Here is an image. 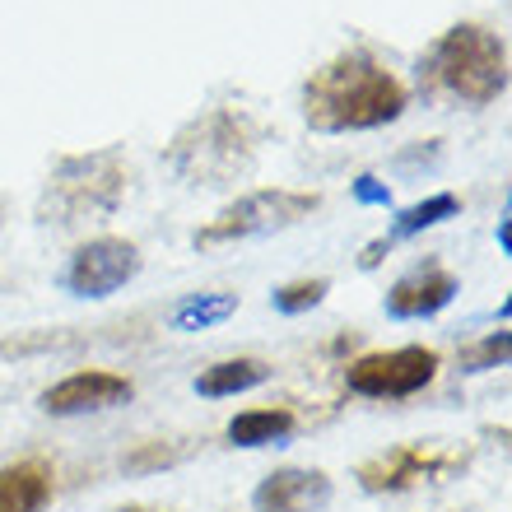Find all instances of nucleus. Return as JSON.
<instances>
[{
  "mask_svg": "<svg viewBox=\"0 0 512 512\" xmlns=\"http://www.w3.org/2000/svg\"><path fill=\"white\" fill-rule=\"evenodd\" d=\"M256 154V122L247 112L215 108L182 126L168 149L173 173L191 187H229Z\"/></svg>",
  "mask_w": 512,
  "mask_h": 512,
  "instance_id": "f03ea898",
  "label": "nucleus"
},
{
  "mask_svg": "<svg viewBox=\"0 0 512 512\" xmlns=\"http://www.w3.org/2000/svg\"><path fill=\"white\" fill-rule=\"evenodd\" d=\"M284 433H294V415L289 410H247L229 424V438L238 447H266Z\"/></svg>",
  "mask_w": 512,
  "mask_h": 512,
  "instance_id": "2eb2a0df",
  "label": "nucleus"
},
{
  "mask_svg": "<svg viewBox=\"0 0 512 512\" xmlns=\"http://www.w3.org/2000/svg\"><path fill=\"white\" fill-rule=\"evenodd\" d=\"M452 294H457L452 270L424 266V270H415V275L396 280V289L387 294V308H391V317H433L438 308L452 303Z\"/></svg>",
  "mask_w": 512,
  "mask_h": 512,
  "instance_id": "9b49d317",
  "label": "nucleus"
},
{
  "mask_svg": "<svg viewBox=\"0 0 512 512\" xmlns=\"http://www.w3.org/2000/svg\"><path fill=\"white\" fill-rule=\"evenodd\" d=\"M438 373V354L424 350V345H405V350H382V354H364L354 359L345 382L359 396H373V401H396V396H415L424 391Z\"/></svg>",
  "mask_w": 512,
  "mask_h": 512,
  "instance_id": "423d86ee",
  "label": "nucleus"
},
{
  "mask_svg": "<svg viewBox=\"0 0 512 512\" xmlns=\"http://www.w3.org/2000/svg\"><path fill=\"white\" fill-rule=\"evenodd\" d=\"M424 70H429V80L438 84V89H447L452 98L485 108V103H494V98L508 89V47H503V38L489 33V28L457 24L433 42Z\"/></svg>",
  "mask_w": 512,
  "mask_h": 512,
  "instance_id": "7ed1b4c3",
  "label": "nucleus"
},
{
  "mask_svg": "<svg viewBox=\"0 0 512 512\" xmlns=\"http://www.w3.org/2000/svg\"><path fill=\"white\" fill-rule=\"evenodd\" d=\"M326 289H331L326 280L284 284V289H275V308H280V312H308V308H317V303L326 298Z\"/></svg>",
  "mask_w": 512,
  "mask_h": 512,
  "instance_id": "f3484780",
  "label": "nucleus"
},
{
  "mask_svg": "<svg viewBox=\"0 0 512 512\" xmlns=\"http://www.w3.org/2000/svg\"><path fill=\"white\" fill-rule=\"evenodd\" d=\"M256 512H322L331 503V480L326 471H308V466H284L270 471L252 494Z\"/></svg>",
  "mask_w": 512,
  "mask_h": 512,
  "instance_id": "1a4fd4ad",
  "label": "nucleus"
},
{
  "mask_svg": "<svg viewBox=\"0 0 512 512\" xmlns=\"http://www.w3.org/2000/svg\"><path fill=\"white\" fill-rule=\"evenodd\" d=\"M410 103L405 84L368 52H345L326 61L303 89V117L312 131H373L396 122Z\"/></svg>",
  "mask_w": 512,
  "mask_h": 512,
  "instance_id": "f257e3e1",
  "label": "nucleus"
},
{
  "mask_svg": "<svg viewBox=\"0 0 512 512\" xmlns=\"http://www.w3.org/2000/svg\"><path fill=\"white\" fill-rule=\"evenodd\" d=\"M131 382L117 378V373H103V368H89V373H70L66 382L47 387L42 396V410L47 415H84V410H112V405L131 401Z\"/></svg>",
  "mask_w": 512,
  "mask_h": 512,
  "instance_id": "9d476101",
  "label": "nucleus"
},
{
  "mask_svg": "<svg viewBox=\"0 0 512 512\" xmlns=\"http://www.w3.org/2000/svg\"><path fill=\"white\" fill-rule=\"evenodd\" d=\"M135 270H140L135 243H126V238H94V243H84L80 252L70 256L66 284L80 298H108L126 280H135Z\"/></svg>",
  "mask_w": 512,
  "mask_h": 512,
  "instance_id": "6e6552de",
  "label": "nucleus"
},
{
  "mask_svg": "<svg viewBox=\"0 0 512 512\" xmlns=\"http://www.w3.org/2000/svg\"><path fill=\"white\" fill-rule=\"evenodd\" d=\"M503 359H508V336H489L485 345H480V350H471L466 354V368H489V364H503Z\"/></svg>",
  "mask_w": 512,
  "mask_h": 512,
  "instance_id": "a211bd4d",
  "label": "nucleus"
},
{
  "mask_svg": "<svg viewBox=\"0 0 512 512\" xmlns=\"http://www.w3.org/2000/svg\"><path fill=\"white\" fill-rule=\"evenodd\" d=\"M266 378H270V368L261 359H224V364L205 368L201 378H196V391L201 396H233V391H247Z\"/></svg>",
  "mask_w": 512,
  "mask_h": 512,
  "instance_id": "4468645a",
  "label": "nucleus"
},
{
  "mask_svg": "<svg viewBox=\"0 0 512 512\" xmlns=\"http://www.w3.org/2000/svg\"><path fill=\"white\" fill-rule=\"evenodd\" d=\"M126 191V163L117 154H84V159H66L47 182V201H42V219L47 224H80L89 215H103L122 201Z\"/></svg>",
  "mask_w": 512,
  "mask_h": 512,
  "instance_id": "20e7f679",
  "label": "nucleus"
},
{
  "mask_svg": "<svg viewBox=\"0 0 512 512\" xmlns=\"http://www.w3.org/2000/svg\"><path fill=\"white\" fill-rule=\"evenodd\" d=\"M233 308H238V298H229V294H219V298H187V303L177 308L173 326H177V331H191V326L224 322V317H229Z\"/></svg>",
  "mask_w": 512,
  "mask_h": 512,
  "instance_id": "dca6fc26",
  "label": "nucleus"
},
{
  "mask_svg": "<svg viewBox=\"0 0 512 512\" xmlns=\"http://www.w3.org/2000/svg\"><path fill=\"white\" fill-rule=\"evenodd\" d=\"M457 210H461L457 196H447V191H443V196H429L424 205H410V210L401 215V224H396V229H391L382 243H373V247L364 252V266H378L387 247H396L401 238H410V233H419V229H433V224H443V219H452Z\"/></svg>",
  "mask_w": 512,
  "mask_h": 512,
  "instance_id": "ddd939ff",
  "label": "nucleus"
},
{
  "mask_svg": "<svg viewBox=\"0 0 512 512\" xmlns=\"http://www.w3.org/2000/svg\"><path fill=\"white\" fill-rule=\"evenodd\" d=\"M47 499H52V466L47 461L0 466V512H42Z\"/></svg>",
  "mask_w": 512,
  "mask_h": 512,
  "instance_id": "f8f14e48",
  "label": "nucleus"
},
{
  "mask_svg": "<svg viewBox=\"0 0 512 512\" xmlns=\"http://www.w3.org/2000/svg\"><path fill=\"white\" fill-rule=\"evenodd\" d=\"M322 205L317 191H252L243 201H233L229 210H219L205 229H196L191 243L196 247H224V243H243V238H261V233L289 229L298 219H308Z\"/></svg>",
  "mask_w": 512,
  "mask_h": 512,
  "instance_id": "39448f33",
  "label": "nucleus"
},
{
  "mask_svg": "<svg viewBox=\"0 0 512 512\" xmlns=\"http://www.w3.org/2000/svg\"><path fill=\"white\" fill-rule=\"evenodd\" d=\"M117 512H168V508H149V503H126V508H117Z\"/></svg>",
  "mask_w": 512,
  "mask_h": 512,
  "instance_id": "6ab92c4d",
  "label": "nucleus"
},
{
  "mask_svg": "<svg viewBox=\"0 0 512 512\" xmlns=\"http://www.w3.org/2000/svg\"><path fill=\"white\" fill-rule=\"evenodd\" d=\"M466 452H447V447H424V443H401L382 452V457H368L359 466V485L368 494H401V489L429 485V480H443V475L461 471L466 466Z\"/></svg>",
  "mask_w": 512,
  "mask_h": 512,
  "instance_id": "0eeeda50",
  "label": "nucleus"
}]
</instances>
